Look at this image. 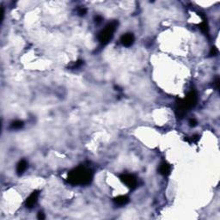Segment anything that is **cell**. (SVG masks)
I'll list each match as a JSON object with an SVG mask.
<instances>
[{"label":"cell","mask_w":220,"mask_h":220,"mask_svg":"<svg viewBox=\"0 0 220 220\" xmlns=\"http://www.w3.org/2000/svg\"><path fill=\"white\" fill-rule=\"evenodd\" d=\"M93 178L92 172L84 167H78L68 174L67 181L75 185L89 184Z\"/></svg>","instance_id":"1"},{"label":"cell","mask_w":220,"mask_h":220,"mask_svg":"<svg viewBox=\"0 0 220 220\" xmlns=\"http://www.w3.org/2000/svg\"><path fill=\"white\" fill-rule=\"evenodd\" d=\"M197 102V94L195 91H190L188 96L183 100L179 101L177 103V111L179 112L180 115H183L186 111L193 107Z\"/></svg>","instance_id":"2"},{"label":"cell","mask_w":220,"mask_h":220,"mask_svg":"<svg viewBox=\"0 0 220 220\" xmlns=\"http://www.w3.org/2000/svg\"><path fill=\"white\" fill-rule=\"evenodd\" d=\"M117 26H118V23L116 21L112 22V23H109L106 25L104 29H102L101 31L100 34H99V36H98V39H99L101 44H108V42L110 41V40L113 38L114 33L116 30Z\"/></svg>","instance_id":"3"},{"label":"cell","mask_w":220,"mask_h":220,"mask_svg":"<svg viewBox=\"0 0 220 220\" xmlns=\"http://www.w3.org/2000/svg\"><path fill=\"white\" fill-rule=\"evenodd\" d=\"M120 180L124 182L125 184L127 186L128 188H130L131 189H133L137 187L138 181L135 176L131 174H124L120 176Z\"/></svg>","instance_id":"4"},{"label":"cell","mask_w":220,"mask_h":220,"mask_svg":"<svg viewBox=\"0 0 220 220\" xmlns=\"http://www.w3.org/2000/svg\"><path fill=\"white\" fill-rule=\"evenodd\" d=\"M120 41L125 47H131L134 42V35L131 33L125 34L124 35H122V37H121Z\"/></svg>","instance_id":"5"},{"label":"cell","mask_w":220,"mask_h":220,"mask_svg":"<svg viewBox=\"0 0 220 220\" xmlns=\"http://www.w3.org/2000/svg\"><path fill=\"white\" fill-rule=\"evenodd\" d=\"M38 196H39V192L38 191H34L28 196V198L26 200V205L28 206V208H32L33 206L36 204L37 200H38Z\"/></svg>","instance_id":"6"},{"label":"cell","mask_w":220,"mask_h":220,"mask_svg":"<svg viewBox=\"0 0 220 220\" xmlns=\"http://www.w3.org/2000/svg\"><path fill=\"white\" fill-rule=\"evenodd\" d=\"M28 168V163L26 160H21L16 166V173L18 175H21L26 170V168Z\"/></svg>","instance_id":"7"},{"label":"cell","mask_w":220,"mask_h":220,"mask_svg":"<svg viewBox=\"0 0 220 220\" xmlns=\"http://www.w3.org/2000/svg\"><path fill=\"white\" fill-rule=\"evenodd\" d=\"M114 202L118 205H125L129 202V198L127 196H123V195L118 196L114 200Z\"/></svg>","instance_id":"8"},{"label":"cell","mask_w":220,"mask_h":220,"mask_svg":"<svg viewBox=\"0 0 220 220\" xmlns=\"http://www.w3.org/2000/svg\"><path fill=\"white\" fill-rule=\"evenodd\" d=\"M159 173L163 176H168L170 173V167L168 164L166 163H163L161 164L160 167H159Z\"/></svg>","instance_id":"9"},{"label":"cell","mask_w":220,"mask_h":220,"mask_svg":"<svg viewBox=\"0 0 220 220\" xmlns=\"http://www.w3.org/2000/svg\"><path fill=\"white\" fill-rule=\"evenodd\" d=\"M23 121H21V120H16V121L12 122L10 127H11V128H13V129H20V128L23 127Z\"/></svg>","instance_id":"10"},{"label":"cell","mask_w":220,"mask_h":220,"mask_svg":"<svg viewBox=\"0 0 220 220\" xmlns=\"http://www.w3.org/2000/svg\"><path fill=\"white\" fill-rule=\"evenodd\" d=\"M200 28L202 32L208 33V25H207V23H206V21L205 20H204L200 23Z\"/></svg>","instance_id":"11"},{"label":"cell","mask_w":220,"mask_h":220,"mask_svg":"<svg viewBox=\"0 0 220 220\" xmlns=\"http://www.w3.org/2000/svg\"><path fill=\"white\" fill-rule=\"evenodd\" d=\"M77 13H78L79 16H84V15L87 13V10L85 8H80L78 10V12H77Z\"/></svg>","instance_id":"12"},{"label":"cell","mask_w":220,"mask_h":220,"mask_svg":"<svg viewBox=\"0 0 220 220\" xmlns=\"http://www.w3.org/2000/svg\"><path fill=\"white\" fill-rule=\"evenodd\" d=\"M217 53H218V50H217V48H212L211 51H210V55H211V56H215V55H217Z\"/></svg>","instance_id":"13"},{"label":"cell","mask_w":220,"mask_h":220,"mask_svg":"<svg viewBox=\"0 0 220 220\" xmlns=\"http://www.w3.org/2000/svg\"><path fill=\"white\" fill-rule=\"evenodd\" d=\"M189 124L191 127H195L197 125V120L195 119H190L189 120Z\"/></svg>","instance_id":"14"},{"label":"cell","mask_w":220,"mask_h":220,"mask_svg":"<svg viewBox=\"0 0 220 220\" xmlns=\"http://www.w3.org/2000/svg\"><path fill=\"white\" fill-rule=\"evenodd\" d=\"M95 20H96V23H100L102 21V16H96V18H95Z\"/></svg>","instance_id":"15"},{"label":"cell","mask_w":220,"mask_h":220,"mask_svg":"<svg viewBox=\"0 0 220 220\" xmlns=\"http://www.w3.org/2000/svg\"><path fill=\"white\" fill-rule=\"evenodd\" d=\"M38 218L39 219H45V215L43 212H39L38 213Z\"/></svg>","instance_id":"16"},{"label":"cell","mask_w":220,"mask_h":220,"mask_svg":"<svg viewBox=\"0 0 220 220\" xmlns=\"http://www.w3.org/2000/svg\"><path fill=\"white\" fill-rule=\"evenodd\" d=\"M215 84H216V88L218 89L219 88V78L217 77L216 81H215Z\"/></svg>","instance_id":"17"}]
</instances>
